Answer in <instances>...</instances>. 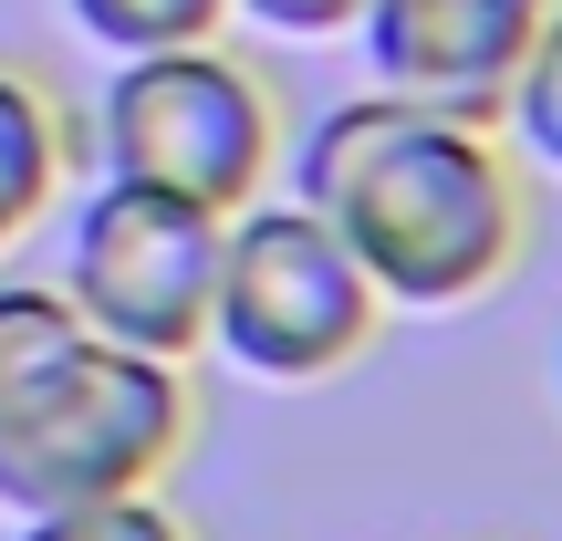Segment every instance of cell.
Masks as SVG:
<instances>
[{
    "label": "cell",
    "instance_id": "1",
    "mask_svg": "<svg viewBox=\"0 0 562 541\" xmlns=\"http://www.w3.org/2000/svg\"><path fill=\"white\" fill-rule=\"evenodd\" d=\"M292 199L364 261L385 313H459L531 250V178L501 125L427 115L406 94H344L313 115Z\"/></svg>",
    "mask_w": 562,
    "mask_h": 541
},
{
    "label": "cell",
    "instance_id": "2",
    "mask_svg": "<svg viewBox=\"0 0 562 541\" xmlns=\"http://www.w3.org/2000/svg\"><path fill=\"white\" fill-rule=\"evenodd\" d=\"M188 364L104 343L63 281H0V510L42 521L157 489L188 448Z\"/></svg>",
    "mask_w": 562,
    "mask_h": 541
},
{
    "label": "cell",
    "instance_id": "3",
    "mask_svg": "<svg viewBox=\"0 0 562 541\" xmlns=\"http://www.w3.org/2000/svg\"><path fill=\"white\" fill-rule=\"evenodd\" d=\"M94 157H104V178H136V188H167L188 208L240 219L281 178V94L229 42L125 53L104 104H94Z\"/></svg>",
    "mask_w": 562,
    "mask_h": 541
},
{
    "label": "cell",
    "instance_id": "4",
    "mask_svg": "<svg viewBox=\"0 0 562 541\" xmlns=\"http://www.w3.org/2000/svg\"><path fill=\"white\" fill-rule=\"evenodd\" d=\"M375 334H385V292L364 281V261L302 199H250L240 219H229L209 343H220L240 375L323 385V375H344Z\"/></svg>",
    "mask_w": 562,
    "mask_h": 541
},
{
    "label": "cell",
    "instance_id": "5",
    "mask_svg": "<svg viewBox=\"0 0 562 541\" xmlns=\"http://www.w3.org/2000/svg\"><path fill=\"white\" fill-rule=\"evenodd\" d=\"M220 250H229L220 208H188L136 178H94L63 219V302L104 343L188 364L220 313Z\"/></svg>",
    "mask_w": 562,
    "mask_h": 541
},
{
    "label": "cell",
    "instance_id": "6",
    "mask_svg": "<svg viewBox=\"0 0 562 541\" xmlns=\"http://www.w3.org/2000/svg\"><path fill=\"white\" fill-rule=\"evenodd\" d=\"M552 0H364L355 42L375 63V94H406L459 125H510Z\"/></svg>",
    "mask_w": 562,
    "mask_h": 541
},
{
    "label": "cell",
    "instance_id": "7",
    "mask_svg": "<svg viewBox=\"0 0 562 541\" xmlns=\"http://www.w3.org/2000/svg\"><path fill=\"white\" fill-rule=\"evenodd\" d=\"M63 167H74V115H63V94L42 74H21V63H0V250L53 208Z\"/></svg>",
    "mask_w": 562,
    "mask_h": 541
},
{
    "label": "cell",
    "instance_id": "8",
    "mask_svg": "<svg viewBox=\"0 0 562 541\" xmlns=\"http://www.w3.org/2000/svg\"><path fill=\"white\" fill-rule=\"evenodd\" d=\"M63 11L83 21V32L104 42V53H178V42H220L229 0H63Z\"/></svg>",
    "mask_w": 562,
    "mask_h": 541
},
{
    "label": "cell",
    "instance_id": "9",
    "mask_svg": "<svg viewBox=\"0 0 562 541\" xmlns=\"http://www.w3.org/2000/svg\"><path fill=\"white\" fill-rule=\"evenodd\" d=\"M21 541H199L157 489H115V500H74V510H42L21 521Z\"/></svg>",
    "mask_w": 562,
    "mask_h": 541
},
{
    "label": "cell",
    "instance_id": "10",
    "mask_svg": "<svg viewBox=\"0 0 562 541\" xmlns=\"http://www.w3.org/2000/svg\"><path fill=\"white\" fill-rule=\"evenodd\" d=\"M510 136L531 146V167H552V178H562V0H552L542 42H531L521 94H510Z\"/></svg>",
    "mask_w": 562,
    "mask_h": 541
},
{
    "label": "cell",
    "instance_id": "11",
    "mask_svg": "<svg viewBox=\"0 0 562 541\" xmlns=\"http://www.w3.org/2000/svg\"><path fill=\"white\" fill-rule=\"evenodd\" d=\"M240 21H261V32H292V42H334L364 21V0H229Z\"/></svg>",
    "mask_w": 562,
    "mask_h": 541
},
{
    "label": "cell",
    "instance_id": "12",
    "mask_svg": "<svg viewBox=\"0 0 562 541\" xmlns=\"http://www.w3.org/2000/svg\"><path fill=\"white\" fill-rule=\"evenodd\" d=\"M552 385H562V354H552Z\"/></svg>",
    "mask_w": 562,
    "mask_h": 541
}]
</instances>
